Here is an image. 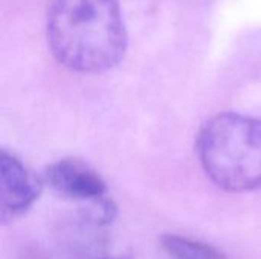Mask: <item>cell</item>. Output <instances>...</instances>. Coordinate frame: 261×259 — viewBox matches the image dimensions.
<instances>
[{"label":"cell","mask_w":261,"mask_h":259,"mask_svg":"<svg viewBox=\"0 0 261 259\" xmlns=\"http://www.w3.org/2000/svg\"><path fill=\"white\" fill-rule=\"evenodd\" d=\"M46 32L55 60L78 73L106 72L127 50V29L116 0H52Z\"/></svg>","instance_id":"1"},{"label":"cell","mask_w":261,"mask_h":259,"mask_svg":"<svg viewBox=\"0 0 261 259\" xmlns=\"http://www.w3.org/2000/svg\"><path fill=\"white\" fill-rule=\"evenodd\" d=\"M205 174L222 189L248 192L261 188V119L240 113L211 118L197 137Z\"/></svg>","instance_id":"2"},{"label":"cell","mask_w":261,"mask_h":259,"mask_svg":"<svg viewBox=\"0 0 261 259\" xmlns=\"http://www.w3.org/2000/svg\"><path fill=\"white\" fill-rule=\"evenodd\" d=\"M44 180L61 195L75 200L92 205L106 198L107 186L102 177L76 159H63L49 165L44 172Z\"/></svg>","instance_id":"3"},{"label":"cell","mask_w":261,"mask_h":259,"mask_svg":"<svg viewBox=\"0 0 261 259\" xmlns=\"http://www.w3.org/2000/svg\"><path fill=\"white\" fill-rule=\"evenodd\" d=\"M2 218L14 220L26 212L38 198L40 183L26 166L6 150L2 151Z\"/></svg>","instance_id":"4"},{"label":"cell","mask_w":261,"mask_h":259,"mask_svg":"<svg viewBox=\"0 0 261 259\" xmlns=\"http://www.w3.org/2000/svg\"><path fill=\"white\" fill-rule=\"evenodd\" d=\"M161 244L173 259H229L214 246L180 235H164L161 238Z\"/></svg>","instance_id":"5"},{"label":"cell","mask_w":261,"mask_h":259,"mask_svg":"<svg viewBox=\"0 0 261 259\" xmlns=\"http://www.w3.org/2000/svg\"><path fill=\"white\" fill-rule=\"evenodd\" d=\"M21 259H46L41 253L35 252V250H28L24 252V255L21 256Z\"/></svg>","instance_id":"6"},{"label":"cell","mask_w":261,"mask_h":259,"mask_svg":"<svg viewBox=\"0 0 261 259\" xmlns=\"http://www.w3.org/2000/svg\"><path fill=\"white\" fill-rule=\"evenodd\" d=\"M98 259H130L128 256H109V255H104V256H101V258Z\"/></svg>","instance_id":"7"}]
</instances>
